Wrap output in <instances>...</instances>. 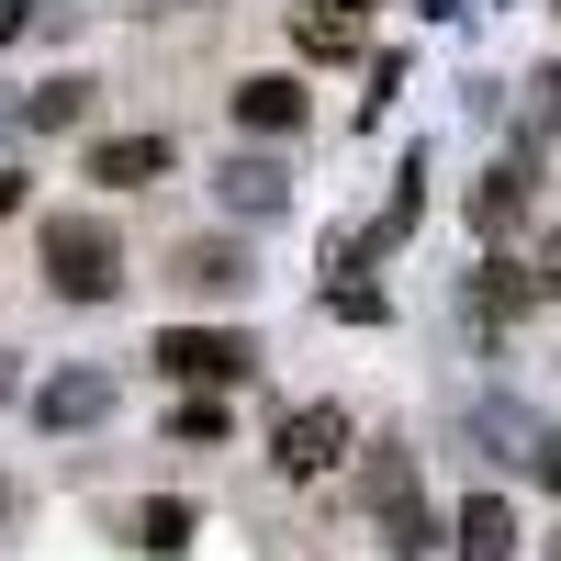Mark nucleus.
<instances>
[{
    "label": "nucleus",
    "mask_w": 561,
    "mask_h": 561,
    "mask_svg": "<svg viewBox=\"0 0 561 561\" xmlns=\"http://www.w3.org/2000/svg\"><path fill=\"white\" fill-rule=\"evenodd\" d=\"M337 314H348V325H382L393 304H382V293H370V280H337Z\"/></svg>",
    "instance_id": "2eb2a0df"
},
{
    "label": "nucleus",
    "mask_w": 561,
    "mask_h": 561,
    "mask_svg": "<svg viewBox=\"0 0 561 561\" xmlns=\"http://www.w3.org/2000/svg\"><path fill=\"white\" fill-rule=\"evenodd\" d=\"M337 449H348V415L337 404H304V415H280V449L270 460H280V472H325Z\"/></svg>",
    "instance_id": "7ed1b4c3"
},
{
    "label": "nucleus",
    "mask_w": 561,
    "mask_h": 561,
    "mask_svg": "<svg viewBox=\"0 0 561 561\" xmlns=\"http://www.w3.org/2000/svg\"><path fill=\"white\" fill-rule=\"evenodd\" d=\"M460 561H517V517H505L494 494L460 505Z\"/></svg>",
    "instance_id": "0eeeda50"
},
{
    "label": "nucleus",
    "mask_w": 561,
    "mask_h": 561,
    "mask_svg": "<svg viewBox=\"0 0 561 561\" xmlns=\"http://www.w3.org/2000/svg\"><path fill=\"white\" fill-rule=\"evenodd\" d=\"M34 259H45V280H57L68 304H113L124 293V237L102 214H45L34 225Z\"/></svg>",
    "instance_id": "f257e3e1"
},
{
    "label": "nucleus",
    "mask_w": 561,
    "mask_h": 561,
    "mask_svg": "<svg viewBox=\"0 0 561 561\" xmlns=\"http://www.w3.org/2000/svg\"><path fill=\"white\" fill-rule=\"evenodd\" d=\"M528 472H539V483L561 494V438H539V460H528Z\"/></svg>",
    "instance_id": "dca6fc26"
},
{
    "label": "nucleus",
    "mask_w": 561,
    "mask_h": 561,
    "mask_svg": "<svg viewBox=\"0 0 561 561\" xmlns=\"http://www.w3.org/2000/svg\"><path fill=\"white\" fill-rule=\"evenodd\" d=\"M12 34H23V0H0V45H12Z\"/></svg>",
    "instance_id": "a211bd4d"
},
{
    "label": "nucleus",
    "mask_w": 561,
    "mask_h": 561,
    "mask_svg": "<svg viewBox=\"0 0 561 561\" xmlns=\"http://www.w3.org/2000/svg\"><path fill=\"white\" fill-rule=\"evenodd\" d=\"M325 12H370V0H325Z\"/></svg>",
    "instance_id": "aec40b11"
},
{
    "label": "nucleus",
    "mask_w": 561,
    "mask_h": 561,
    "mask_svg": "<svg viewBox=\"0 0 561 561\" xmlns=\"http://www.w3.org/2000/svg\"><path fill=\"white\" fill-rule=\"evenodd\" d=\"M79 102H90V79H57V90L34 102V124H79Z\"/></svg>",
    "instance_id": "4468645a"
},
{
    "label": "nucleus",
    "mask_w": 561,
    "mask_h": 561,
    "mask_svg": "<svg viewBox=\"0 0 561 561\" xmlns=\"http://www.w3.org/2000/svg\"><path fill=\"white\" fill-rule=\"evenodd\" d=\"M169 438H180V449H214V438H225V404H214V393H192V404H180V427H169Z\"/></svg>",
    "instance_id": "f8f14e48"
},
{
    "label": "nucleus",
    "mask_w": 561,
    "mask_h": 561,
    "mask_svg": "<svg viewBox=\"0 0 561 561\" xmlns=\"http://www.w3.org/2000/svg\"><path fill=\"white\" fill-rule=\"evenodd\" d=\"M225 203H237V214H259V203H280V180L248 158V169H225Z\"/></svg>",
    "instance_id": "ddd939ff"
},
{
    "label": "nucleus",
    "mask_w": 561,
    "mask_h": 561,
    "mask_svg": "<svg viewBox=\"0 0 561 561\" xmlns=\"http://www.w3.org/2000/svg\"><path fill=\"white\" fill-rule=\"evenodd\" d=\"M12 203H23V169H0V214H12Z\"/></svg>",
    "instance_id": "6ab92c4d"
},
{
    "label": "nucleus",
    "mask_w": 561,
    "mask_h": 561,
    "mask_svg": "<svg viewBox=\"0 0 561 561\" xmlns=\"http://www.w3.org/2000/svg\"><path fill=\"white\" fill-rule=\"evenodd\" d=\"M192 528H203V517H192V505H180V494L135 505V550H158V561H169V550H192Z\"/></svg>",
    "instance_id": "6e6552de"
},
{
    "label": "nucleus",
    "mask_w": 561,
    "mask_h": 561,
    "mask_svg": "<svg viewBox=\"0 0 561 561\" xmlns=\"http://www.w3.org/2000/svg\"><path fill=\"white\" fill-rule=\"evenodd\" d=\"M528 293H539V280H517V270H505V259H494V270L472 280V314H483V325H505V314H517Z\"/></svg>",
    "instance_id": "9b49d317"
},
{
    "label": "nucleus",
    "mask_w": 561,
    "mask_h": 561,
    "mask_svg": "<svg viewBox=\"0 0 561 561\" xmlns=\"http://www.w3.org/2000/svg\"><path fill=\"white\" fill-rule=\"evenodd\" d=\"M102 404H113V382H102V370H57V382L34 393V427H90Z\"/></svg>",
    "instance_id": "423d86ee"
},
{
    "label": "nucleus",
    "mask_w": 561,
    "mask_h": 561,
    "mask_svg": "<svg viewBox=\"0 0 561 561\" xmlns=\"http://www.w3.org/2000/svg\"><path fill=\"white\" fill-rule=\"evenodd\" d=\"M550 561H561V550H550Z\"/></svg>",
    "instance_id": "412c9836"
},
{
    "label": "nucleus",
    "mask_w": 561,
    "mask_h": 561,
    "mask_svg": "<svg viewBox=\"0 0 561 561\" xmlns=\"http://www.w3.org/2000/svg\"><path fill=\"white\" fill-rule=\"evenodd\" d=\"M237 124L248 135H304V79H237Z\"/></svg>",
    "instance_id": "39448f33"
},
{
    "label": "nucleus",
    "mask_w": 561,
    "mask_h": 561,
    "mask_svg": "<svg viewBox=\"0 0 561 561\" xmlns=\"http://www.w3.org/2000/svg\"><path fill=\"white\" fill-rule=\"evenodd\" d=\"M472 214H483V237H505V225H517V214H528V169H494Z\"/></svg>",
    "instance_id": "9d476101"
},
{
    "label": "nucleus",
    "mask_w": 561,
    "mask_h": 561,
    "mask_svg": "<svg viewBox=\"0 0 561 561\" xmlns=\"http://www.w3.org/2000/svg\"><path fill=\"white\" fill-rule=\"evenodd\" d=\"M180 280H192V293H237V280H248V259L225 248V237H214V248L192 237V248H180Z\"/></svg>",
    "instance_id": "1a4fd4ad"
},
{
    "label": "nucleus",
    "mask_w": 561,
    "mask_h": 561,
    "mask_svg": "<svg viewBox=\"0 0 561 561\" xmlns=\"http://www.w3.org/2000/svg\"><path fill=\"white\" fill-rule=\"evenodd\" d=\"M158 169H169V135H102V147H90V180H102V192H147Z\"/></svg>",
    "instance_id": "20e7f679"
},
{
    "label": "nucleus",
    "mask_w": 561,
    "mask_h": 561,
    "mask_svg": "<svg viewBox=\"0 0 561 561\" xmlns=\"http://www.w3.org/2000/svg\"><path fill=\"white\" fill-rule=\"evenodd\" d=\"M528 280H539V293H561V248H539V270H528Z\"/></svg>",
    "instance_id": "f3484780"
},
{
    "label": "nucleus",
    "mask_w": 561,
    "mask_h": 561,
    "mask_svg": "<svg viewBox=\"0 0 561 561\" xmlns=\"http://www.w3.org/2000/svg\"><path fill=\"white\" fill-rule=\"evenodd\" d=\"M158 370H169V382H248L259 348L237 337V325H169V337H158Z\"/></svg>",
    "instance_id": "f03ea898"
}]
</instances>
